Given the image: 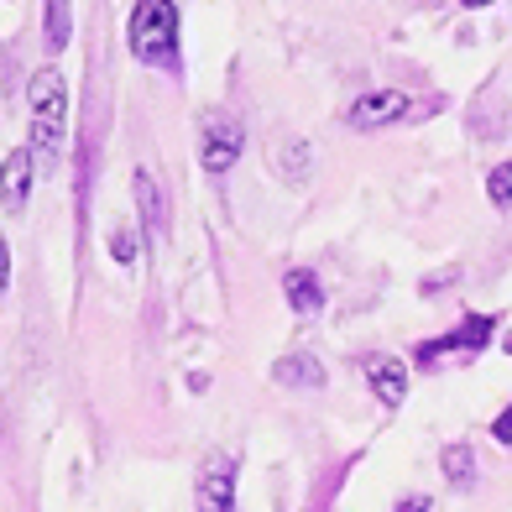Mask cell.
<instances>
[{"instance_id": "e0dca14e", "label": "cell", "mask_w": 512, "mask_h": 512, "mask_svg": "<svg viewBox=\"0 0 512 512\" xmlns=\"http://www.w3.org/2000/svg\"><path fill=\"white\" fill-rule=\"evenodd\" d=\"M11 283V251H6V236H0V293Z\"/></svg>"}, {"instance_id": "ffe728a7", "label": "cell", "mask_w": 512, "mask_h": 512, "mask_svg": "<svg viewBox=\"0 0 512 512\" xmlns=\"http://www.w3.org/2000/svg\"><path fill=\"white\" fill-rule=\"evenodd\" d=\"M502 351H507V356H512V330H507V335H502Z\"/></svg>"}, {"instance_id": "9c48e42d", "label": "cell", "mask_w": 512, "mask_h": 512, "mask_svg": "<svg viewBox=\"0 0 512 512\" xmlns=\"http://www.w3.org/2000/svg\"><path fill=\"white\" fill-rule=\"evenodd\" d=\"M199 512H236V465L209 460L199 476Z\"/></svg>"}, {"instance_id": "5bb4252c", "label": "cell", "mask_w": 512, "mask_h": 512, "mask_svg": "<svg viewBox=\"0 0 512 512\" xmlns=\"http://www.w3.org/2000/svg\"><path fill=\"white\" fill-rule=\"evenodd\" d=\"M486 199H492L497 209H507V204H512V157H507V162H497V168L486 173Z\"/></svg>"}, {"instance_id": "4fadbf2b", "label": "cell", "mask_w": 512, "mask_h": 512, "mask_svg": "<svg viewBox=\"0 0 512 512\" xmlns=\"http://www.w3.org/2000/svg\"><path fill=\"white\" fill-rule=\"evenodd\" d=\"M439 465H445V476H450L455 486H471V476H476V455H471V445H445Z\"/></svg>"}, {"instance_id": "9a60e30c", "label": "cell", "mask_w": 512, "mask_h": 512, "mask_svg": "<svg viewBox=\"0 0 512 512\" xmlns=\"http://www.w3.org/2000/svg\"><path fill=\"white\" fill-rule=\"evenodd\" d=\"M110 256H115L121 267L136 262V225H131V220H121V225L110 230Z\"/></svg>"}, {"instance_id": "ba28073f", "label": "cell", "mask_w": 512, "mask_h": 512, "mask_svg": "<svg viewBox=\"0 0 512 512\" xmlns=\"http://www.w3.org/2000/svg\"><path fill=\"white\" fill-rule=\"evenodd\" d=\"M366 382H371V398L382 408H398L408 398V366L398 356H371L366 361Z\"/></svg>"}, {"instance_id": "2e32d148", "label": "cell", "mask_w": 512, "mask_h": 512, "mask_svg": "<svg viewBox=\"0 0 512 512\" xmlns=\"http://www.w3.org/2000/svg\"><path fill=\"white\" fill-rule=\"evenodd\" d=\"M492 439H497V445H512V403L492 418Z\"/></svg>"}, {"instance_id": "8fae6325", "label": "cell", "mask_w": 512, "mask_h": 512, "mask_svg": "<svg viewBox=\"0 0 512 512\" xmlns=\"http://www.w3.org/2000/svg\"><path fill=\"white\" fill-rule=\"evenodd\" d=\"M272 382H283V387H324V366H319V356H304V351H293V356H283L272 366Z\"/></svg>"}, {"instance_id": "6da1fadb", "label": "cell", "mask_w": 512, "mask_h": 512, "mask_svg": "<svg viewBox=\"0 0 512 512\" xmlns=\"http://www.w3.org/2000/svg\"><path fill=\"white\" fill-rule=\"evenodd\" d=\"M126 42H131L136 63L178 74V6L173 0H136Z\"/></svg>"}, {"instance_id": "30bf717a", "label": "cell", "mask_w": 512, "mask_h": 512, "mask_svg": "<svg viewBox=\"0 0 512 512\" xmlns=\"http://www.w3.org/2000/svg\"><path fill=\"white\" fill-rule=\"evenodd\" d=\"M283 293H288L293 314H304V319H314V314L324 309V288H319V272H309V267H293V272L283 277Z\"/></svg>"}, {"instance_id": "8992f818", "label": "cell", "mask_w": 512, "mask_h": 512, "mask_svg": "<svg viewBox=\"0 0 512 512\" xmlns=\"http://www.w3.org/2000/svg\"><path fill=\"white\" fill-rule=\"evenodd\" d=\"M32 168H37V152L32 147H16L6 157V168H0V204H6V215H21L32 199Z\"/></svg>"}, {"instance_id": "7a4b0ae2", "label": "cell", "mask_w": 512, "mask_h": 512, "mask_svg": "<svg viewBox=\"0 0 512 512\" xmlns=\"http://www.w3.org/2000/svg\"><path fill=\"white\" fill-rule=\"evenodd\" d=\"M27 105H32V152L58 157L63 131H68V79L58 68H37L27 84Z\"/></svg>"}, {"instance_id": "5b68a950", "label": "cell", "mask_w": 512, "mask_h": 512, "mask_svg": "<svg viewBox=\"0 0 512 512\" xmlns=\"http://www.w3.org/2000/svg\"><path fill=\"white\" fill-rule=\"evenodd\" d=\"M492 335H497V319L492 314H465V324L460 330H450V335H439V340H424L418 345V361H439L445 351H486L492 345Z\"/></svg>"}, {"instance_id": "52a82bcc", "label": "cell", "mask_w": 512, "mask_h": 512, "mask_svg": "<svg viewBox=\"0 0 512 512\" xmlns=\"http://www.w3.org/2000/svg\"><path fill=\"white\" fill-rule=\"evenodd\" d=\"M131 189H136V209H142V230H147V241L162 246V236H168V199H162L157 189V178L147 168H136L131 173Z\"/></svg>"}, {"instance_id": "d6986e66", "label": "cell", "mask_w": 512, "mask_h": 512, "mask_svg": "<svg viewBox=\"0 0 512 512\" xmlns=\"http://www.w3.org/2000/svg\"><path fill=\"white\" fill-rule=\"evenodd\" d=\"M460 6H465V11H481V6H492V0H460Z\"/></svg>"}, {"instance_id": "3957f363", "label": "cell", "mask_w": 512, "mask_h": 512, "mask_svg": "<svg viewBox=\"0 0 512 512\" xmlns=\"http://www.w3.org/2000/svg\"><path fill=\"white\" fill-rule=\"evenodd\" d=\"M246 152V131L230 121V115H204V126H199V168L204 173H230L241 162Z\"/></svg>"}, {"instance_id": "277c9868", "label": "cell", "mask_w": 512, "mask_h": 512, "mask_svg": "<svg viewBox=\"0 0 512 512\" xmlns=\"http://www.w3.org/2000/svg\"><path fill=\"white\" fill-rule=\"evenodd\" d=\"M408 110H413V100L403 89H371V95H361L345 110V121H351V131H387V126H398Z\"/></svg>"}, {"instance_id": "7c38bea8", "label": "cell", "mask_w": 512, "mask_h": 512, "mask_svg": "<svg viewBox=\"0 0 512 512\" xmlns=\"http://www.w3.org/2000/svg\"><path fill=\"white\" fill-rule=\"evenodd\" d=\"M42 37H48V53H63L68 48V37H74V6H68V0H48Z\"/></svg>"}, {"instance_id": "ac0fdd59", "label": "cell", "mask_w": 512, "mask_h": 512, "mask_svg": "<svg viewBox=\"0 0 512 512\" xmlns=\"http://www.w3.org/2000/svg\"><path fill=\"white\" fill-rule=\"evenodd\" d=\"M398 512H434V502L429 497H408V502H398Z\"/></svg>"}]
</instances>
